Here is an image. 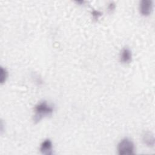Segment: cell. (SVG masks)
Segmentation results:
<instances>
[{"label":"cell","instance_id":"obj_1","mask_svg":"<svg viewBox=\"0 0 155 155\" xmlns=\"http://www.w3.org/2000/svg\"><path fill=\"white\" fill-rule=\"evenodd\" d=\"M35 115L33 120L37 123L44 117L51 115L53 112V108L51 105L48 104L47 101H42L39 102L34 109Z\"/></svg>","mask_w":155,"mask_h":155},{"label":"cell","instance_id":"obj_2","mask_svg":"<svg viewBox=\"0 0 155 155\" xmlns=\"http://www.w3.org/2000/svg\"><path fill=\"white\" fill-rule=\"evenodd\" d=\"M117 151L120 155L133 154H134V145L130 139L124 138L118 143Z\"/></svg>","mask_w":155,"mask_h":155},{"label":"cell","instance_id":"obj_3","mask_svg":"<svg viewBox=\"0 0 155 155\" xmlns=\"http://www.w3.org/2000/svg\"><path fill=\"white\" fill-rule=\"evenodd\" d=\"M140 13L145 16H148L153 10V2L150 0H142L139 4Z\"/></svg>","mask_w":155,"mask_h":155},{"label":"cell","instance_id":"obj_4","mask_svg":"<svg viewBox=\"0 0 155 155\" xmlns=\"http://www.w3.org/2000/svg\"><path fill=\"white\" fill-rule=\"evenodd\" d=\"M53 145L50 139L44 140L40 146V151L42 154L45 155H50L53 153Z\"/></svg>","mask_w":155,"mask_h":155},{"label":"cell","instance_id":"obj_5","mask_svg":"<svg viewBox=\"0 0 155 155\" xmlns=\"http://www.w3.org/2000/svg\"><path fill=\"white\" fill-rule=\"evenodd\" d=\"M132 54L130 50L127 48H124L120 54V60L123 63H129L131 61Z\"/></svg>","mask_w":155,"mask_h":155},{"label":"cell","instance_id":"obj_6","mask_svg":"<svg viewBox=\"0 0 155 155\" xmlns=\"http://www.w3.org/2000/svg\"><path fill=\"white\" fill-rule=\"evenodd\" d=\"M143 141L144 143L148 145L153 147L154 145V139L153 134H151V133L147 132L145 133L143 136Z\"/></svg>","mask_w":155,"mask_h":155},{"label":"cell","instance_id":"obj_7","mask_svg":"<svg viewBox=\"0 0 155 155\" xmlns=\"http://www.w3.org/2000/svg\"><path fill=\"white\" fill-rule=\"evenodd\" d=\"M7 76H8V72L7 70L5 68H4L2 67H1V79H0L1 84L4 83L6 81Z\"/></svg>","mask_w":155,"mask_h":155},{"label":"cell","instance_id":"obj_8","mask_svg":"<svg viewBox=\"0 0 155 155\" xmlns=\"http://www.w3.org/2000/svg\"><path fill=\"white\" fill-rule=\"evenodd\" d=\"M91 14H92L93 19L95 20H97L99 19V18L102 15V13L97 10H93Z\"/></svg>","mask_w":155,"mask_h":155},{"label":"cell","instance_id":"obj_9","mask_svg":"<svg viewBox=\"0 0 155 155\" xmlns=\"http://www.w3.org/2000/svg\"><path fill=\"white\" fill-rule=\"evenodd\" d=\"M114 8H115V5L113 4V3H110V4H109V5H108V10L109 11H110V12H111V11H113L114 9Z\"/></svg>","mask_w":155,"mask_h":155}]
</instances>
